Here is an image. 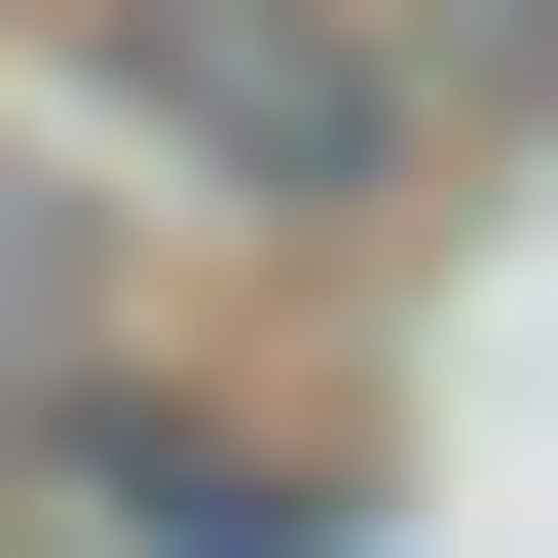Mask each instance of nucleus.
I'll return each instance as SVG.
<instances>
[{
  "mask_svg": "<svg viewBox=\"0 0 558 558\" xmlns=\"http://www.w3.org/2000/svg\"><path fill=\"white\" fill-rule=\"evenodd\" d=\"M0 484H38V447H0ZM0 558H38V521H0Z\"/></svg>",
  "mask_w": 558,
  "mask_h": 558,
  "instance_id": "nucleus-3",
  "label": "nucleus"
},
{
  "mask_svg": "<svg viewBox=\"0 0 558 558\" xmlns=\"http://www.w3.org/2000/svg\"><path fill=\"white\" fill-rule=\"evenodd\" d=\"M0 447H38V521H112V558H336V447H223L112 336H0Z\"/></svg>",
  "mask_w": 558,
  "mask_h": 558,
  "instance_id": "nucleus-2",
  "label": "nucleus"
},
{
  "mask_svg": "<svg viewBox=\"0 0 558 558\" xmlns=\"http://www.w3.org/2000/svg\"><path fill=\"white\" fill-rule=\"evenodd\" d=\"M75 112L186 186V223H410V149H447V38L410 0H75Z\"/></svg>",
  "mask_w": 558,
  "mask_h": 558,
  "instance_id": "nucleus-1",
  "label": "nucleus"
}]
</instances>
